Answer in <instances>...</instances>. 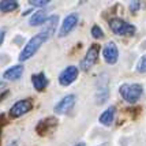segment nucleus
Returning <instances> with one entry per match:
<instances>
[{"mask_svg": "<svg viewBox=\"0 0 146 146\" xmlns=\"http://www.w3.org/2000/svg\"><path fill=\"white\" fill-rule=\"evenodd\" d=\"M120 96L124 101L130 102V104H134L139 100V97L142 96V86L139 83H124L120 86Z\"/></svg>", "mask_w": 146, "mask_h": 146, "instance_id": "2", "label": "nucleus"}, {"mask_svg": "<svg viewBox=\"0 0 146 146\" xmlns=\"http://www.w3.org/2000/svg\"><path fill=\"white\" fill-rule=\"evenodd\" d=\"M57 21H59V17L57 15H52L49 18L46 19L44 26V32H46L49 36H53L55 34V30H56V25H57Z\"/></svg>", "mask_w": 146, "mask_h": 146, "instance_id": "17", "label": "nucleus"}, {"mask_svg": "<svg viewBox=\"0 0 146 146\" xmlns=\"http://www.w3.org/2000/svg\"><path fill=\"white\" fill-rule=\"evenodd\" d=\"M10 146H17V141H14V142H11V143H10Z\"/></svg>", "mask_w": 146, "mask_h": 146, "instance_id": "25", "label": "nucleus"}, {"mask_svg": "<svg viewBox=\"0 0 146 146\" xmlns=\"http://www.w3.org/2000/svg\"><path fill=\"white\" fill-rule=\"evenodd\" d=\"M6 83L4 82H0V96H1V93H3V92H6Z\"/></svg>", "mask_w": 146, "mask_h": 146, "instance_id": "23", "label": "nucleus"}, {"mask_svg": "<svg viewBox=\"0 0 146 146\" xmlns=\"http://www.w3.org/2000/svg\"><path fill=\"white\" fill-rule=\"evenodd\" d=\"M32 85L37 92H44L45 88L48 86V78L44 72H38L32 76Z\"/></svg>", "mask_w": 146, "mask_h": 146, "instance_id": "13", "label": "nucleus"}, {"mask_svg": "<svg viewBox=\"0 0 146 146\" xmlns=\"http://www.w3.org/2000/svg\"><path fill=\"white\" fill-rule=\"evenodd\" d=\"M108 82L107 81H98V88H97V93H96V100L97 104H104V102L108 100Z\"/></svg>", "mask_w": 146, "mask_h": 146, "instance_id": "12", "label": "nucleus"}, {"mask_svg": "<svg viewBox=\"0 0 146 146\" xmlns=\"http://www.w3.org/2000/svg\"><path fill=\"white\" fill-rule=\"evenodd\" d=\"M78 21H79L78 14L72 13V14H70V15H67V17L64 18L62 26H60V30H59V37H66L67 34H70L71 30H74V27L78 25Z\"/></svg>", "mask_w": 146, "mask_h": 146, "instance_id": "8", "label": "nucleus"}, {"mask_svg": "<svg viewBox=\"0 0 146 146\" xmlns=\"http://www.w3.org/2000/svg\"><path fill=\"white\" fill-rule=\"evenodd\" d=\"M92 36L94 38H102L104 37V32H102V29L100 27V26L94 25L93 27H92Z\"/></svg>", "mask_w": 146, "mask_h": 146, "instance_id": "18", "label": "nucleus"}, {"mask_svg": "<svg viewBox=\"0 0 146 146\" xmlns=\"http://www.w3.org/2000/svg\"><path fill=\"white\" fill-rule=\"evenodd\" d=\"M23 75V66L22 64H17V66H13L10 68H7L3 74V79L6 81H17L21 76Z\"/></svg>", "mask_w": 146, "mask_h": 146, "instance_id": "11", "label": "nucleus"}, {"mask_svg": "<svg viewBox=\"0 0 146 146\" xmlns=\"http://www.w3.org/2000/svg\"><path fill=\"white\" fill-rule=\"evenodd\" d=\"M32 108H33L32 100H19V101H17L13 107L10 108V117L18 119L21 116L26 115L27 112H30Z\"/></svg>", "mask_w": 146, "mask_h": 146, "instance_id": "5", "label": "nucleus"}, {"mask_svg": "<svg viewBox=\"0 0 146 146\" xmlns=\"http://www.w3.org/2000/svg\"><path fill=\"white\" fill-rule=\"evenodd\" d=\"M74 105H75V96L68 94V96H66V97H63L60 101L57 102L56 105H55V108H53V111L57 115H64V113H67V112H70Z\"/></svg>", "mask_w": 146, "mask_h": 146, "instance_id": "9", "label": "nucleus"}, {"mask_svg": "<svg viewBox=\"0 0 146 146\" xmlns=\"http://www.w3.org/2000/svg\"><path fill=\"white\" fill-rule=\"evenodd\" d=\"M74 146H85V143H83V142H79V143H75Z\"/></svg>", "mask_w": 146, "mask_h": 146, "instance_id": "24", "label": "nucleus"}, {"mask_svg": "<svg viewBox=\"0 0 146 146\" xmlns=\"http://www.w3.org/2000/svg\"><path fill=\"white\" fill-rule=\"evenodd\" d=\"M46 13H45L44 10H38L36 13L33 14L30 19H29V25L30 26H40V25H44L45 22H46Z\"/></svg>", "mask_w": 146, "mask_h": 146, "instance_id": "15", "label": "nucleus"}, {"mask_svg": "<svg viewBox=\"0 0 146 146\" xmlns=\"http://www.w3.org/2000/svg\"><path fill=\"white\" fill-rule=\"evenodd\" d=\"M98 53H100V45L93 44L92 46H89V49L86 52L85 57L81 62V68L83 71H89L98 60Z\"/></svg>", "mask_w": 146, "mask_h": 146, "instance_id": "4", "label": "nucleus"}, {"mask_svg": "<svg viewBox=\"0 0 146 146\" xmlns=\"http://www.w3.org/2000/svg\"><path fill=\"white\" fill-rule=\"evenodd\" d=\"M115 113H116V108H115L113 105H111V107H108V108L100 115L98 120H100V123L104 124V126H111V123H112L115 119Z\"/></svg>", "mask_w": 146, "mask_h": 146, "instance_id": "14", "label": "nucleus"}, {"mask_svg": "<svg viewBox=\"0 0 146 146\" xmlns=\"http://www.w3.org/2000/svg\"><path fill=\"white\" fill-rule=\"evenodd\" d=\"M109 27L111 30L116 34V36H126V37H131L135 33V26L130 25L128 22L123 21L120 18H113L109 21Z\"/></svg>", "mask_w": 146, "mask_h": 146, "instance_id": "3", "label": "nucleus"}, {"mask_svg": "<svg viewBox=\"0 0 146 146\" xmlns=\"http://www.w3.org/2000/svg\"><path fill=\"white\" fill-rule=\"evenodd\" d=\"M56 127H57V119L53 117V116H49V117H45V119L38 121L37 127H36V131H37L38 135L44 137L46 134L52 133Z\"/></svg>", "mask_w": 146, "mask_h": 146, "instance_id": "7", "label": "nucleus"}, {"mask_svg": "<svg viewBox=\"0 0 146 146\" xmlns=\"http://www.w3.org/2000/svg\"><path fill=\"white\" fill-rule=\"evenodd\" d=\"M137 71L138 72H146V55L139 59V62L137 64Z\"/></svg>", "mask_w": 146, "mask_h": 146, "instance_id": "19", "label": "nucleus"}, {"mask_svg": "<svg viewBox=\"0 0 146 146\" xmlns=\"http://www.w3.org/2000/svg\"><path fill=\"white\" fill-rule=\"evenodd\" d=\"M51 38V36L48 34L46 32H40L37 33L34 37H32L29 41H27V44L23 46V49L19 53V60L21 62H26V60H29L32 56H34L37 51L42 46V44H45L48 40Z\"/></svg>", "mask_w": 146, "mask_h": 146, "instance_id": "1", "label": "nucleus"}, {"mask_svg": "<svg viewBox=\"0 0 146 146\" xmlns=\"http://www.w3.org/2000/svg\"><path fill=\"white\" fill-rule=\"evenodd\" d=\"M4 38H6V30H0V46L4 42Z\"/></svg>", "mask_w": 146, "mask_h": 146, "instance_id": "22", "label": "nucleus"}, {"mask_svg": "<svg viewBox=\"0 0 146 146\" xmlns=\"http://www.w3.org/2000/svg\"><path fill=\"white\" fill-rule=\"evenodd\" d=\"M19 7L17 0H1L0 1V11L1 13H13Z\"/></svg>", "mask_w": 146, "mask_h": 146, "instance_id": "16", "label": "nucleus"}, {"mask_svg": "<svg viewBox=\"0 0 146 146\" xmlns=\"http://www.w3.org/2000/svg\"><path fill=\"white\" fill-rule=\"evenodd\" d=\"M139 7H141V1H133L130 4V10H131V13H137Z\"/></svg>", "mask_w": 146, "mask_h": 146, "instance_id": "21", "label": "nucleus"}, {"mask_svg": "<svg viewBox=\"0 0 146 146\" xmlns=\"http://www.w3.org/2000/svg\"><path fill=\"white\" fill-rule=\"evenodd\" d=\"M102 57L108 64H115L119 59V49L113 41H109L102 49Z\"/></svg>", "mask_w": 146, "mask_h": 146, "instance_id": "10", "label": "nucleus"}, {"mask_svg": "<svg viewBox=\"0 0 146 146\" xmlns=\"http://www.w3.org/2000/svg\"><path fill=\"white\" fill-rule=\"evenodd\" d=\"M78 74H79L78 67H75V66H68L67 68H64V70L60 72V75H59V83H60L62 86H70L71 83L78 78Z\"/></svg>", "mask_w": 146, "mask_h": 146, "instance_id": "6", "label": "nucleus"}, {"mask_svg": "<svg viewBox=\"0 0 146 146\" xmlns=\"http://www.w3.org/2000/svg\"><path fill=\"white\" fill-rule=\"evenodd\" d=\"M49 3V0H29V4L33 7H46Z\"/></svg>", "mask_w": 146, "mask_h": 146, "instance_id": "20", "label": "nucleus"}]
</instances>
